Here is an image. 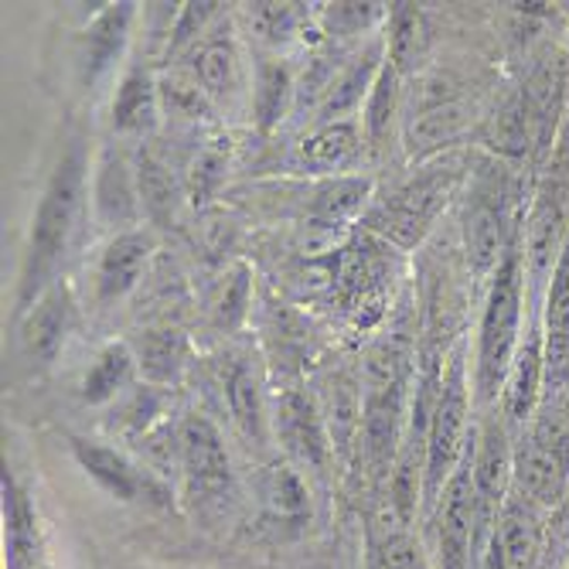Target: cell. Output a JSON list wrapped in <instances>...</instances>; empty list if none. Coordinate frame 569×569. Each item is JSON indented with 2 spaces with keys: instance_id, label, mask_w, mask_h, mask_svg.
Segmentation results:
<instances>
[{
  "instance_id": "cell-1",
  "label": "cell",
  "mask_w": 569,
  "mask_h": 569,
  "mask_svg": "<svg viewBox=\"0 0 569 569\" xmlns=\"http://www.w3.org/2000/svg\"><path fill=\"white\" fill-rule=\"evenodd\" d=\"M86 191H89V161H86V140L69 137L59 164L51 168L44 191L38 198V209L31 219V236L24 249V267L18 280V315L28 310L56 287L59 267L66 263L69 246L79 232L86 212Z\"/></svg>"
},
{
  "instance_id": "cell-2",
  "label": "cell",
  "mask_w": 569,
  "mask_h": 569,
  "mask_svg": "<svg viewBox=\"0 0 569 569\" xmlns=\"http://www.w3.org/2000/svg\"><path fill=\"white\" fill-rule=\"evenodd\" d=\"M526 293H529L526 249H522V232H515L498 270L488 280V297H485L481 325H478L475 389H478V402L485 406L498 402V392H505L508 372L515 366V355H519Z\"/></svg>"
},
{
  "instance_id": "cell-3",
  "label": "cell",
  "mask_w": 569,
  "mask_h": 569,
  "mask_svg": "<svg viewBox=\"0 0 569 569\" xmlns=\"http://www.w3.org/2000/svg\"><path fill=\"white\" fill-rule=\"evenodd\" d=\"M471 412V382H468V345H457L447 355V366L440 376V392L433 406V420H430V440H427V463H423V501L420 511L430 522V515L440 505V495L447 481L453 478L457 463L468 450V440L475 427L468 423Z\"/></svg>"
},
{
  "instance_id": "cell-4",
  "label": "cell",
  "mask_w": 569,
  "mask_h": 569,
  "mask_svg": "<svg viewBox=\"0 0 569 569\" xmlns=\"http://www.w3.org/2000/svg\"><path fill=\"white\" fill-rule=\"evenodd\" d=\"M181 460L178 475L184 485V501L194 508V515L204 526H222L232 519L239 505V481L232 471L229 450L222 443V433L209 417H184L181 430Z\"/></svg>"
},
{
  "instance_id": "cell-5",
  "label": "cell",
  "mask_w": 569,
  "mask_h": 569,
  "mask_svg": "<svg viewBox=\"0 0 569 569\" xmlns=\"http://www.w3.org/2000/svg\"><path fill=\"white\" fill-rule=\"evenodd\" d=\"M511 485L526 498L556 508L569 491V409L552 406L539 420L522 430L519 450H515V478Z\"/></svg>"
},
{
  "instance_id": "cell-6",
  "label": "cell",
  "mask_w": 569,
  "mask_h": 569,
  "mask_svg": "<svg viewBox=\"0 0 569 569\" xmlns=\"http://www.w3.org/2000/svg\"><path fill=\"white\" fill-rule=\"evenodd\" d=\"M457 181H460V164L453 161L420 168L386 201L376 204L369 212V226L399 246H417L427 236V229L437 222V216L443 212V204L453 194Z\"/></svg>"
},
{
  "instance_id": "cell-7",
  "label": "cell",
  "mask_w": 569,
  "mask_h": 569,
  "mask_svg": "<svg viewBox=\"0 0 569 569\" xmlns=\"http://www.w3.org/2000/svg\"><path fill=\"white\" fill-rule=\"evenodd\" d=\"M508 191H505V174L501 168H481L471 194H468V209H463V252H468V263L475 277H488L498 270L505 249L511 246L508 239ZM519 232V229H515Z\"/></svg>"
},
{
  "instance_id": "cell-8",
  "label": "cell",
  "mask_w": 569,
  "mask_h": 569,
  "mask_svg": "<svg viewBox=\"0 0 569 569\" xmlns=\"http://www.w3.org/2000/svg\"><path fill=\"white\" fill-rule=\"evenodd\" d=\"M72 457L86 471V478H92L110 498L123 501V505H143V508H161L171 511V488L150 475L140 463H133L130 457H123L120 450L96 443V440H72Z\"/></svg>"
},
{
  "instance_id": "cell-9",
  "label": "cell",
  "mask_w": 569,
  "mask_h": 569,
  "mask_svg": "<svg viewBox=\"0 0 569 569\" xmlns=\"http://www.w3.org/2000/svg\"><path fill=\"white\" fill-rule=\"evenodd\" d=\"M92 209L102 229H113V236L137 229L143 204H140V181L137 161L113 140L102 147L96 174H92Z\"/></svg>"
},
{
  "instance_id": "cell-10",
  "label": "cell",
  "mask_w": 569,
  "mask_h": 569,
  "mask_svg": "<svg viewBox=\"0 0 569 569\" xmlns=\"http://www.w3.org/2000/svg\"><path fill=\"white\" fill-rule=\"evenodd\" d=\"M273 423H277V437H280L283 450L300 463L307 475L325 481L335 447H331V433H328V423L321 417L318 402L307 392L287 389L277 402Z\"/></svg>"
},
{
  "instance_id": "cell-11",
  "label": "cell",
  "mask_w": 569,
  "mask_h": 569,
  "mask_svg": "<svg viewBox=\"0 0 569 569\" xmlns=\"http://www.w3.org/2000/svg\"><path fill=\"white\" fill-rule=\"evenodd\" d=\"M475 123V102L457 96H430L406 117V153L409 161H427L430 153L457 143Z\"/></svg>"
},
{
  "instance_id": "cell-12",
  "label": "cell",
  "mask_w": 569,
  "mask_h": 569,
  "mask_svg": "<svg viewBox=\"0 0 569 569\" xmlns=\"http://www.w3.org/2000/svg\"><path fill=\"white\" fill-rule=\"evenodd\" d=\"M546 315H542V341H546V392L562 396L569 389V232L556 256V267L546 287Z\"/></svg>"
},
{
  "instance_id": "cell-13",
  "label": "cell",
  "mask_w": 569,
  "mask_h": 569,
  "mask_svg": "<svg viewBox=\"0 0 569 569\" xmlns=\"http://www.w3.org/2000/svg\"><path fill=\"white\" fill-rule=\"evenodd\" d=\"M542 389H546V341H542L539 310H532L529 331L519 345V355H515V366L501 392V409L511 430H526L532 423Z\"/></svg>"
},
{
  "instance_id": "cell-14",
  "label": "cell",
  "mask_w": 569,
  "mask_h": 569,
  "mask_svg": "<svg viewBox=\"0 0 569 569\" xmlns=\"http://www.w3.org/2000/svg\"><path fill=\"white\" fill-rule=\"evenodd\" d=\"M4 569H51L38 505L4 468Z\"/></svg>"
},
{
  "instance_id": "cell-15",
  "label": "cell",
  "mask_w": 569,
  "mask_h": 569,
  "mask_svg": "<svg viewBox=\"0 0 569 569\" xmlns=\"http://www.w3.org/2000/svg\"><path fill=\"white\" fill-rule=\"evenodd\" d=\"M133 18H137V4H110L86 28L82 48H79V79L86 89H96L120 66L127 41H130Z\"/></svg>"
},
{
  "instance_id": "cell-16",
  "label": "cell",
  "mask_w": 569,
  "mask_h": 569,
  "mask_svg": "<svg viewBox=\"0 0 569 569\" xmlns=\"http://www.w3.org/2000/svg\"><path fill=\"white\" fill-rule=\"evenodd\" d=\"M158 239L150 229H130L107 242L99 263H96V297L99 303H117L123 300L143 277Z\"/></svg>"
},
{
  "instance_id": "cell-17",
  "label": "cell",
  "mask_w": 569,
  "mask_h": 569,
  "mask_svg": "<svg viewBox=\"0 0 569 569\" xmlns=\"http://www.w3.org/2000/svg\"><path fill=\"white\" fill-rule=\"evenodd\" d=\"M256 501L263 508V519L283 536L303 532L310 526V511H315L310 488L290 463H270L256 475Z\"/></svg>"
},
{
  "instance_id": "cell-18",
  "label": "cell",
  "mask_w": 569,
  "mask_h": 569,
  "mask_svg": "<svg viewBox=\"0 0 569 569\" xmlns=\"http://www.w3.org/2000/svg\"><path fill=\"white\" fill-rule=\"evenodd\" d=\"M194 76L212 99V107L226 110L246 96V66L239 41L229 31L204 34L201 44L194 48Z\"/></svg>"
},
{
  "instance_id": "cell-19",
  "label": "cell",
  "mask_w": 569,
  "mask_h": 569,
  "mask_svg": "<svg viewBox=\"0 0 569 569\" xmlns=\"http://www.w3.org/2000/svg\"><path fill=\"white\" fill-rule=\"evenodd\" d=\"M69 328H72V293L66 283H56L24 315V325H21L24 355L31 361H41V366H51L66 345Z\"/></svg>"
},
{
  "instance_id": "cell-20",
  "label": "cell",
  "mask_w": 569,
  "mask_h": 569,
  "mask_svg": "<svg viewBox=\"0 0 569 569\" xmlns=\"http://www.w3.org/2000/svg\"><path fill=\"white\" fill-rule=\"evenodd\" d=\"M361 150H366V140L358 123H325L297 147V168L303 174H341L361 161Z\"/></svg>"
},
{
  "instance_id": "cell-21",
  "label": "cell",
  "mask_w": 569,
  "mask_h": 569,
  "mask_svg": "<svg viewBox=\"0 0 569 569\" xmlns=\"http://www.w3.org/2000/svg\"><path fill=\"white\" fill-rule=\"evenodd\" d=\"M161 120V89L147 66H133L113 96V130L127 137H143Z\"/></svg>"
},
{
  "instance_id": "cell-22",
  "label": "cell",
  "mask_w": 569,
  "mask_h": 569,
  "mask_svg": "<svg viewBox=\"0 0 569 569\" xmlns=\"http://www.w3.org/2000/svg\"><path fill=\"white\" fill-rule=\"evenodd\" d=\"M382 44H369L366 48V56H355L335 79H331V89L325 92L321 99V107H318V120L321 127L325 123H341L345 113L358 110L361 107V99H369L379 72H382Z\"/></svg>"
},
{
  "instance_id": "cell-23",
  "label": "cell",
  "mask_w": 569,
  "mask_h": 569,
  "mask_svg": "<svg viewBox=\"0 0 569 569\" xmlns=\"http://www.w3.org/2000/svg\"><path fill=\"white\" fill-rule=\"evenodd\" d=\"M222 386H226L229 412H232L239 433L256 447H267L270 427H267L263 392H260V379H256V372L249 369V361H232L229 372L222 376Z\"/></svg>"
},
{
  "instance_id": "cell-24",
  "label": "cell",
  "mask_w": 569,
  "mask_h": 569,
  "mask_svg": "<svg viewBox=\"0 0 569 569\" xmlns=\"http://www.w3.org/2000/svg\"><path fill=\"white\" fill-rule=\"evenodd\" d=\"M293 99V76L283 62L263 59L252 72V92H249V113L260 133H270L280 127V120L290 110Z\"/></svg>"
},
{
  "instance_id": "cell-25",
  "label": "cell",
  "mask_w": 569,
  "mask_h": 569,
  "mask_svg": "<svg viewBox=\"0 0 569 569\" xmlns=\"http://www.w3.org/2000/svg\"><path fill=\"white\" fill-rule=\"evenodd\" d=\"M133 369H137V355L130 345H123V341L107 345L96 355L92 369L82 379V402H89V406L113 402L130 386Z\"/></svg>"
},
{
  "instance_id": "cell-26",
  "label": "cell",
  "mask_w": 569,
  "mask_h": 569,
  "mask_svg": "<svg viewBox=\"0 0 569 569\" xmlns=\"http://www.w3.org/2000/svg\"><path fill=\"white\" fill-rule=\"evenodd\" d=\"M137 366L150 386H171L178 382L184 358H188V341L178 328H161V331H143L137 341Z\"/></svg>"
},
{
  "instance_id": "cell-27",
  "label": "cell",
  "mask_w": 569,
  "mask_h": 569,
  "mask_svg": "<svg viewBox=\"0 0 569 569\" xmlns=\"http://www.w3.org/2000/svg\"><path fill=\"white\" fill-rule=\"evenodd\" d=\"M137 181H140V204L143 216L158 226H168L174 219L178 209V181L171 174V168L158 158L153 150H140L137 153Z\"/></svg>"
},
{
  "instance_id": "cell-28",
  "label": "cell",
  "mask_w": 569,
  "mask_h": 569,
  "mask_svg": "<svg viewBox=\"0 0 569 569\" xmlns=\"http://www.w3.org/2000/svg\"><path fill=\"white\" fill-rule=\"evenodd\" d=\"M427 48V28L417 4H392L389 8V62L399 76L417 72Z\"/></svg>"
},
{
  "instance_id": "cell-29",
  "label": "cell",
  "mask_w": 569,
  "mask_h": 569,
  "mask_svg": "<svg viewBox=\"0 0 569 569\" xmlns=\"http://www.w3.org/2000/svg\"><path fill=\"white\" fill-rule=\"evenodd\" d=\"M399 72L396 66L386 59L369 99H366V113H361V127H366V143L372 150H382L389 133H392V123H396V113H399Z\"/></svg>"
},
{
  "instance_id": "cell-30",
  "label": "cell",
  "mask_w": 569,
  "mask_h": 569,
  "mask_svg": "<svg viewBox=\"0 0 569 569\" xmlns=\"http://www.w3.org/2000/svg\"><path fill=\"white\" fill-rule=\"evenodd\" d=\"M158 89H161V110L181 123H198V120H209L212 117V99L204 96L194 69L191 72H181V69H171L158 79Z\"/></svg>"
},
{
  "instance_id": "cell-31",
  "label": "cell",
  "mask_w": 569,
  "mask_h": 569,
  "mask_svg": "<svg viewBox=\"0 0 569 569\" xmlns=\"http://www.w3.org/2000/svg\"><path fill=\"white\" fill-rule=\"evenodd\" d=\"M229 153H232V143L229 137H209L191 161V174H188V191H191V201H209L222 181H226V171H229Z\"/></svg>"
},
{
  "instance_id": "cell-32",
  "label": "cell",
  "mask_w": 569,
  "mask_h": 569,
  "mask_svg": "<svg viewBox=\"0 0 569 569\" xmlns=\"http://www.w3.org/2000/svg\"><path fill=\"white\" fill-rule=\"evenodd\" d=\"M246 310H249V270L236 267L219 287V297L212 303V318L219 328H236V325H242Z\"/></svg>"
},
{
  "instance_id": "cell-33",
  "label": "cell",
  "mask_w": 569,
  "mask_h": 569,
  "mask_svg": "<svg viewBox=\"0 0 569 569\" xmlns=\"http://www.w3.org/2000/svg\"><path fill=\"white\" fill-rule=\"evenodd\" d=\"M219 8L222 4H181V14L174 21L171 44H168V59H178L188 48H198L204 38V28L219 14Z\"/></svg>"
},
{
  "instance_id": "cell-34",
  "label": "cell",
  "mask_w": 569,
  "mask_h": 569,
  "mask_svg": "<svg viewBox=\"0 0 569 569\" xmlns=\"http://www.w3.org/2000/svg\"><path fill=\"white\" fill-rule=\"evenodd\" d=\"M249 21L267 44H283L297 31V4H249Z\"/></svg>"
},
{
  "instance_id": "cell-35",
  "label": "cell",
  "mask_w": 569,
  "mask_h": 569,
  "mask_svg": "<svg viewBox=\"0 0 569 569\" xmlns=\"http://www.w3.org/2000/svg\"><path fill=\"white\" fill-rule=\"evenodd\" d=\"M376 546H379V556H382L386 569H433L423 546L409 536L406 526L392 529L386 539H376Z\"/></svg>"
},
{
  "instance_id": "cell-36",
  "label": "cell",
  "mask_w": 569,
  "mask_h": 569,
  "mask_svg": "<svg viewBox=\"0 0 569 569\" xmlns=\"http://www.w3.org/2000/svg\"><path fill=\"white\" fill-rule=\"evenodd\" d=\"M382 18H389L386 4H328L325 11L331 34H361Z\"/></svg>"
},
{
  "instance_id": "cell-37",
  "label": "cell",
  "mask_w": 569,
  "mask_h": 569,
  "mask_svg": "<svg viewBox=\"0 0 569 569\" xmlns=\"http://www.w3.org/2000/svg\"><path fill=\"white\" fill-rule=\"evenodd\" d=\"M158 412H161L158 386H147V389H137L127 399L120 420H113V427H120L130 437H147L150 433V423H153V417H158Z\"/></svg>"
},
{
  "instance_id": "cell-38",
  "label": "cell",
  "mask_w": 569,
  "mask_h": 569,
  "mask_svg": "<svg viewBox=\"0 0 569 569\" xmlns=\"http://www.w3.org/2000/svg\"><path fill=\"white\" fill-rule=\"evenodd\" d=\"M366 569H386V562H382V556H379L376 539H369V566H366Z\"/></svg>"
},
{
  "instance_id": "cell-39",
  "label": "cell",
  "mask_w": 569,
  "mask_h": 569,
  "mask_svg": "<svg viewBox=\"0 0 569 569\" xmlns=\"http://www.w3.org/2000/svg\"><path fill=\"white\" fill-rule=\"evenodd\" d=\"M566 569H569V566H566Z\"/></svg>"
}]
</instances>
